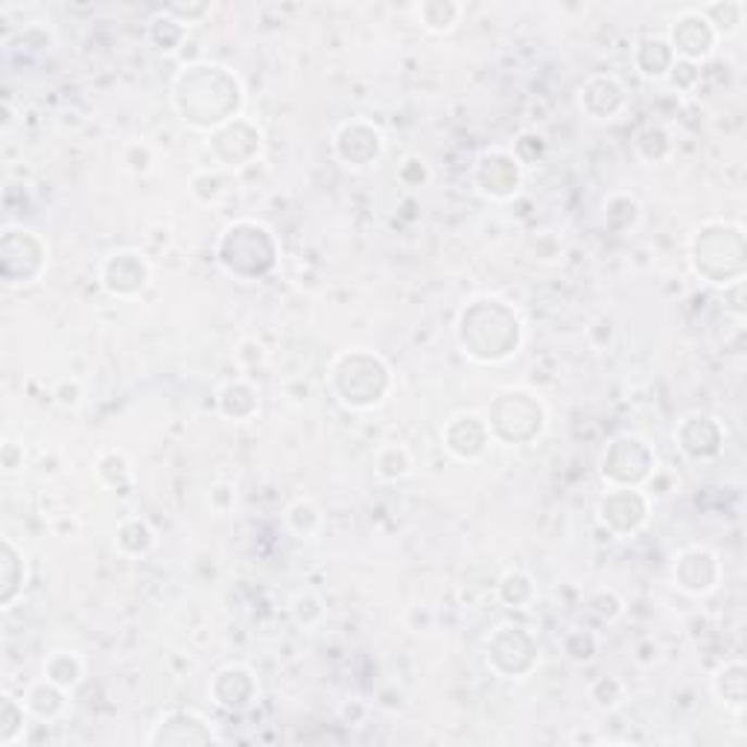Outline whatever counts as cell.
Masks as SVG:
<instances>
[{
	"instance_id": "cell-1",
	"label": "cell",
	"mask_w": 747,
	"mask_h": 747,
	"mask_svg": "<svg viewBox=\"0 0 747 747\" xmlns=\"http://www.w3.org/2000/svg\"><path fill=\"white\" fill-rule=\"evenodd\" d=\"M170 102L187 129L211 135L234 117H240L246 105V85L228 65L196 59L176 71L170 83Z\"/></svg>"
},
{
	"instance_id": "cell-2",
	"label": "cell",
	"mask_w": 747,
	"mask_h": 747,
	"mask_svg": "<svg viewBox=\"0 0 747 747\" xmlns=\"http://www.w3.org/2000/svg\"><path fill=\"white\" fill-rule=\"evenodd\" d=\"M456 345L462 357H468L476 365H502L511 362L516 353L523 351L526 341V324L499 296H476L464 301V307L456 315Z\"/></svg>"
},
{
	"instance_id": "cell-3",
	"label": "cell",
	"mask_w": 747,
	"mask_h": 747,
	"mask_svg": "<svg viewBox=\"0 0 747 747\" xmlns=\"http://www.w3.org/2000/svg\"><path fill=\"white\" fill-rule=\"evenodd\" d=\"M395 388V371L371 348L339 351L327 365V391L348 412L379 409Z\"/></svg>"
},
{
	"instance_id": "cell-4",
	"label": "cell",
	"mask_w": 747,
	"mask_h": 747,
	"mask_svg": "<svg viewBox=\"0 0 747 747\" xmlns=\"http://www.w3.org/2000/svg\"><path fill=\"white\" fill-rule=\"evenodd\" d=\"M686 254L693 275L704 284L719 289L736 284L747 275L745 225L733 220H704L689 234Z\"/></svg>"
},
{
	"instance_id": "cell-5",
	"label": "cell",
	"mask_w": 747,
	"mask_h": 747,
	"mask_svg": "<svg viewBox=\"0 0 747 747\" xmlns=\"http://www.w3.org/2000/svg\"><path fill=\"white\" fill-rule=\"evenodd\" d=\"M216 266L240 284H258L277 269L281 242L266 222L234 220L216 237L213 246Z\"/></svg>"
},
{
	"instance_id": "cell-6",
	"label": "cell",
	"mask_w": 747,
	"mask_h": 747,
	"mask_svg": "<svg viewBox=\"0 0 747 747\" xmlns=\"http://www.w3.org/2000/svg\"><path fill=\"white\" fill-rule=\"evenodd\" d=\"M490 438L502 447H526L544 438L549 429V407L546 400L528 386H506L499 388L497 397L490 400L488 412Z\"/></svg>"
},
{
	"instance_id": "cell-7",
	"label": "cell",
	"mask_w": 747,
	"mask_h": 747,
	"mask_svg": "<svg viewBox=\"0 0 747 747\" xmlns=\"http://www.w3.org/2000/svg\"><path fill=\"white\" fill-rule=\"evenodd\" d=\"M485 663L502 681H526L540 665L537 634L523 622H499L485 637Z\"/></svg>"
},
{
	"instance_id": "cell-8",
	"label": "cell",
	"mask_w": 747,
	"mask_h": 747,
	"mask_svg": "<svg viewBox=\"0 0 747 747\" xmlns=\"http://www.w3.org/2000/svg\"><path fill=\"white\" fill-rule=\"evenodd\" d=\"M660 468L655 444L637 433H622L610 438L599 456V476L608 488H643L651 473Z\"/></svg>"
},
{
	"instance_id": "cell-9",
	"label": "cell",
	"mask_w": 747,
	"mask_h": 747,
	"mask_svg": "<svg viewBox=\"0 0 747 747\" xmlns=\"http://www.w3.org/2000/svg\"><path fill=\"white\" fill-rule=\"evenodd\" d=\"M473 190L488 202H511L523 190L526 166L516 161L511 147L482 149L471 166Z\"/></svg>"
},
{
	"instance_id": "cell-10",
	"label": "cell",
	"mask_w": 747,
	"mask_h": 747,
	"mask_svg": "<svg viewBox=\"0 0 747 747\" xmlns=\"http://www.w3.org/2000/svg\"><path fill=\"white\" fill-rule=\"evenodd\" d=\"M263 147H266V135L246 114L234 117L232 123H225L211 135H204V149L211 152L213 166H220L225 173L258 164V158L263 155Z\"/></svg>"
},
{
	"instance_id": "cell-11",
	"label": "cell",
	"mask_w": 747,
	"mask_h": 747,
	"mask_svg": "<svg viewBox=\"0 0 747 747\" xmlns=\"http://www.w3.org/2000/svg\"><path fill=\"white\" fill-rule=\"evenodd\" d=\"M386 135L369 117L341 121L333 129L331 138V152L336 158V164L351 170V173H362V170L377 166L383 161V155H386Z\"/></svg>"
},
{
	"instance_id": "cell-12",
	"label": "cell",
	"mask_w": 747,
	"mask_h": 747,
	"mask_svg": "<svg viewBox=\"0 0 747 747\" xmlns=\"http://www.w3.org/2000/svg\"><path fill=\"white\" fill-rule=\"evenodd\" d=\"M97 284L105 296L135 301L152 286V263L138 249H111L97 266Z\"/></svg>"
},
{
	"instance_id": "cell-13",
	"label": "cell",
	"mask_w": 747,
	"mask_h": 747,
	"mask_svg": "<svg viewBox=\"0 0 747 747\" xmlns=\"http://www.w3.org/2000/svg\"><path fill=\"white\" fill-rule=\"evenodd\" d=\"M651 508L655 502L646 497L643 488H608L596 502V523L610 537L627 540L648 526Z\"/></svg>"
},
{
	"instance_id": "cell-14",
	"label": "cell",
	"mask_w": 747,
	"mask_h": 747,
	"mask_svg": "<svg viewBox=\"0 0 747 747\" xmlns=\"http://www.w3.org/2000/svg\"><path fill=\"white\" fill-rule=\"evenodd\" d=\"M724 582V561L704 544L683 546L672 561V587L689 599H707Z\"/></svg>"
},
{
	"instance_id": "cell-15",
	"label": "cell",
	"mask_w": 747,
	"mask_h": 747,
	"mask_svg": "<svg viewBox=\"0 0 747 747\" xmlns=\"http://www.w3.org/2000/svg\"><path fill=\"white\" fill-rule=\"evenodd\" d=\"M222 736L216 724L199 710L187 707H173L164 710L149 727L144 745L147 747H187V745H222Z\"/></svg>"
},
{
	"instance_id": "cell-16",
	"label": "cell",
	"mask_w": 747,
	"mask_h": 747,
	"mask_svg": "<svg viewBox=\"0 0 747 747\" xmlns=\"http://www.w3.org/2000/svg\"><path fill=\"white\" fill-rule=\"evenodd\" d=\"M24 263V286L38 284L50 266V242L33 228L24 225H7L0 232V269L3 275Z\"/></svg>"
},
{
	"instance_id": "cell-17",
	"label": "cell",
	"mask_w": 747,
	"mask_h": 747,
	"mask_svg": "<svg viewBox=\"0 0 747 747\" xmlns=\"http://www.w3.org/2000/svg\"><path fill=\"white\" fill-rule=\"evenodd\" d=\"M665 41L672 47L674 59L693 62V65H707L712 55L719 53L721 38L710 27V21L704 18L698 10H683L669 21L665 29Z\"/></svg>"
},
{
	"instance_id": "cell-18",
	"label": "cell",
	"mask_w": 747,
	"mask_h": 747,
	"mask_svg": "<svg viewBox=\"0 0 747 747\" xmlns=\"http://www.w3.org/2000/svg\"><path fill=\"white\" fill-rule=\"evenodd\" d=\"M672 438L689 462H715L727 444V426L710 412H689L674 424Z\"/></svg>"
},
{
	"instance_id": "cell-19",
	"label": "cell",
	"mask_w": 747,
	"mask_h": 747,
	"mask_svg": "<svg viewBox=\"0 0 747 747\" xmlns=\"http://www.w3.org/2000/svg\"><path fill=\"white\" fill-rule=\"evenodd\" d=\"M208 698L216 710L225 712H249L260 701V677L254 669L242 663L222 665L211 677Z\"/></svg>"
},
{
	"instance_id": "cell-20",
	"label": "cell",
	"mask_w": 747,
	"mask_h": 747,
	"mask_svg": "<svg viewBox=\"0 0 747 747\" xmlns=\"http://www.w3.org/2000/svg\"><path fill=\"white\" fill-rule=\"evenodd\" d=\"M441 444L456 462L473 464L485 459L494 438H490L485 415H480V412H456L450 421H444Z\"/></svg>"
},
{
	"instance_id": "cell-21",
	"label": "cell",
	"mask_w": 747,
	"mask_h": 747,
	"mask_svg": "<svg viewBox=\"0 0 747 747\" xmlns=\"http://www.w3.org/2000/svg\"><path fill=\"white\" fill-rule=\"evenodd\" d=\"M575 105L593 123L617 121L627 109V85L617 74H593L578 85Z\"/></svg>"
},
{
	"instance_id": "cell-22",
	"label": "cell",
	"mask_w": 747,
	"mask_h": 747,
	"mask_svg": "<svg viewBox=\"0 0 747 747\" xmlns=\"http://www.w3.org/2000/svg\"><path fill=\"white\" fill-rule=\"evenodd\" d=\"M216 412L225 421L246 424V421H251L260 412V388L246 374L225 379L216 388Z\"/></svg>"
},
{
	"instance_id": "cell-23",
	"label": "cell",
	"mask_w": 747,
	"mask_h": 747,
	"mask_svg": "<svg viewBox=\"0 0 747 747\" xmlns=\"http://www.w3.org/2000/svg\"><path fill=\"white\" fill-rule=\"evenodd\" d=\"M712 698L724 707L727 712H733L736 719H742V712L747 707V665L742 657H733V660H724V663L712 672L710 677Z\"/></svg>"
},
{
	"instance_id": "cell-24",
	"label": "cell",
	"mask_w": 747,
	"mask_h": 747,
	"mask_svg": "<svg viewBox=\"0 0 747 747\" xmlns=\"http://www.w3.org/2000/svg\"><path fill=\"white\" fill-rule=\"evenodd\" d=\"M29 582L27 555L21 552L12 537L0 540V608L10 610L24 596Z\"/></svg>"
},
{
	"instance_id": "cell-25",
	"label": "cell",
	"mask_w": 747,
	"mask_h": 747,
	"mask_svg": "<svg viewBox=\"0 0 747 747\" xmlns=\"http://www.w3.org/2000/svg\"><path fill=\"white\" fill-rule=\"evenodd\" d=\"M21 701L27 707L29 719L41 721V724H53L67 712V704H71V693H65L62 686H55L53 681L47 677H38L24 689Z\"/></svg>"
},
{
	"instance_id": "cell-26",
	"label": "cell",
	"mask_w": 747,
	"mask_h": 747,
	"mask_svg": "<svg viewBox=\"0 0 747 747\" xmlns=\"http://www.w3.org/2000/svg\"><path fill=\"white\" fill-rule=\"evenodd\" d=\"M674 62L677 59H674L672 47H669V41L663 36L639 38L637 47L631 50V65L648 83H665V76H669Z\"/></svg>"
},
{
	"instance_id": "cell-27",
	"label": "cell",
	"mask_w": 747,
	"mask_h": 747,
	"mask_svg": "<svg viewBox=\"0 0 747 747\" xmlns=\"http://www.w3.org/2000/svg\"><path fill=\"white\" fill-rule=\"evenodd\" d=\"M85 674H88V663L76 648H55L41 663V677L62 686L65 693H76L83 686Z\"/></svg>"
},
{
	"instance_id": "cell-28",
	"label": "cell",
	"mask_w": 747,
	"mask_h": 747,
	"mask_svg": "<svg viewBox=\"0 0 747 747\" xmlns=\"http://www.w3.org/2000/svg\"><path fill=\"white\" fill-rule=\"evenodd\" d=\"M158 535L152 523L147 516H123L117 528H114V549L123 555V558H144L155 549Z\"/></svg>"
},
{
	"instance_id": "cell-29",
	"label": "cell",
	"mask_w": 747,
	"mask_h": 747,
	"mask_svg": "<svg viewBox=\"0 0 747 747\" xmlns=\"http://www.w3.org/2000/svg\"><path fill=\"white\" fill-rule=\"evenodd\" d=\"M497 599L508 610H528L537 601L535 575L523 567H508L497 578Z\"/></svg>"
},
{
	"instance_id": "cell-30",
	"label": "cell",
	"mask_w": 747,
	"mask_h": 747,
	"mask_svg": "<svg viewBox=\"0 0 747 747\" xmlns=\"http://www.w3.org/2000/svg\"><path fill=\"white\" fill-rule=\"evenodd\" d=\"M147 38L158 53L182 55V50H185L187 41H190V27H185L176 15H170L166 10H158L155 15L147 21Z\"/></svg>"
},
{
	"instance_id": "cell-31",
	"label": "cell",
	"mask_w": 747,
	"mask_h": 747,
	"mask_svg": "<svg viewBox=\"0 0 747 747\" xmlns=\"http://www.w3.org/2000/svg\"><path fill=\"white\" fill-rule=\"evenodd\" d=\"M412 12L429 36H450L464 18V7L456 0H421Z\"/></svg>"
},
{
	"instance_id": "cell-32",
	"label": "cell",
	"mask_w": 747,
	"mask_h": 747,
	"mask_svg": "<svg viewBox=\"0 0 747 747\" xmlns=\"http://www.w3.org/2000/svg\"><path fill=\"white\" fill-rule=\"evenodd\" d=\"M97 480L121 497H132L135 490V464L123 450H105L97 456Z\"/></svg>"
},
{
	"instance_id": "cell-33",
	"label": "cell",
	"mask_w": 747,
	"mask_h": 747,
	"mask_svg": "<svg viewBox=\"0 0 747 747\" xmlns=\"http://www.w3.org/2000/svg\"><path fill=\"white\" fill-rule=\"evenodd\" d=\"M601 220L608 225L610 232L617 234H631L637 232L643 225V204H639L637 196L625 194V190H617L610 194L601 204Z\"/></svg>"
},
{
	"instance_id": "cell-34",
	"label": "cell",
	"mask_w": 747,
	"mask_h": 747,
	"mask_svg": "<svg viewBox=\"0 0 747 747\" xmlns=\"http://www.w3.org/2000/svg\"><path fill=\"white\" fill-rule=\"evenodd\" d=\"M284 526L298 537V540H315L324 528V511L319 502L310 497H296L284 508Z\"/></svg>"
},
{
	"instance_id": "cell-35",
	"label": "cell",
	"mask_w": 747,
	"mask_h": 747,
	"mask_svg": "<svg viewBox=\"0 0 747 747\" xmlns=\"http://www.w3.org/2000/svg\"><path fill=\"white\" fill-rule=\"evenodd\" d=\"M374 473L377 480L383 482H403L415 473V456L409 450L407 444H383L377 452H374Z\"/></svg>"
},
{
	"instance_id": "cell-36",
	"label": "cell",
	"mask_w": 747,
	"mask_h": 747,
	"mask_svg": "<svg viewBox=\"0 0 747 747\" xmlns=\"http://www.w3.org/2000/svg\"><path fill=\"white\" fill-rule=\"evenodd\" d=\"M187 190L199 204H220L228 190H232V173H225L220 166H202L196 170L190 182H187Z\"/></svg>"
},
{
	"instance_id": "cell-37",
	"label": "cell",
	"mask_w": 747,
	"mask_h": 747,
	"mask_svg": "<svg viewBox=\"0 0 747 747\" xmlns=\"http://www.w3.org/2000/svg\"><path fill=\"white\" fill-rule=\"evenodd\" d=\"M698 12L710 21V27L715 29V36L724 41V38H733L742 33L747 7L742 0H724V3H704V7H698Z\"/></svg>"
},
{
	"instance_id": "cell-38",
	"label": "cell",
	"mask_w": 747,
	"mask_h": 747,
	"mask_svg": "<svg viewBox=\"0 0 747 747\" xmlns=\"http://www.w3.org/2000/svg\"><path fill=\"white\" fill-rule=\"evenodd\" d=\"M634 152H637L646 164H665L674 152L672 132L665 129L663 123H648L637 132L634 138Z\"/></svg>"
},
{
	"instance_id": "cell-39",
	"label": "cell",
	"mask_w": 747,
	"mask_h": 747,
	"mask_svg": "<svg viewBox=\"0 0 747 747\" xmlns=\"http://www.w3.org/2000/svg\"><path fill=\"white\" fill-rule=\"evenodd\" d=\"M29 712L21 698H12L10 693L0 695V747H15L27 736Z\"/></svg>"
},
{
	"instance_id": "cell-40",
	"label": "cell",
	"mask_w": 747,
	"mask_h": 747,
	"mask_svg": "<svg viewBox=\"0 0 747 747\" xmlns=\"http://www.w3.org/2000/svg\"><path fill=\"white\" fill-rule=\"evenodd\" d=\"M584 613L593 625H617L625 617V599L613 587H599L584 601Z\"/></svg>"
},
{
	"instance_id": "cell-41",
	"label": "cell",
	"mask_w": 747,
	"mask_h": 747,
	"mask_svg": "<svg viewBox=\"0 0 747 747\" xmlns=\"http://www.w3.org/2000/svg\"><path fill=\"white\" fill-rule=\"evenodd\" d=\"M289 617H292V622H296L298 627L315 631V627L324 625L327 608H324V599L319 593L304 587V590L292 593V599H289Z\"/></svg>"
},
{
	"instance_id": "cell-42",
	"label": "cell",
	"mask_w": 747,
	"mask_h": 747,
	"mask_svg": "<svg viewBox=\"0 0 747 747\" xmlns=\"http://www.w3.org/2000/svg\"><path fill=\"white\" fill-rule=\"evenodd\" d=\"M7 41H12V45H24L21 47V53H24V59H41V55H47L50 50L55 47V33L50 27H47L45 21H33V24H24V29H18L15 36H10ZM18 53V50H12V55Z\"/></svg>"
},
{
	"instance_id": "cell-43",
	"label": "cell",
	"mask_w": 747,
	"mask_h": 747,
	"mask_svg": "<svg viewBox=\"0 0 747 747\" xmlns=\"http://www.w3.org/2000/svg\"><path fill=\"white\" fill-rule=\"evenodd\" d=\"M587 695H590L593 707L599 712H617L627 701V686L617 674H605V677H596L590 683Z\"/></svg>"
},
{
	"instance_id": "cell-44",
	"label": "cell",
	"mask_w": 747,
	"mask_h": 747,
	"mask_svg": "<svg viewBox=\"0 0 747 747\" xmlns=\"http://www.w3.org/2000/svg\"><path fill=\"white\" fill-rule=\"evenodd\" d=\"M563 655H567V660L570 663H578V665H587L596 660V655H599V634L596 631H590V627H572L570 634L563 637Z\"/></svg>"
},
{
	"instance_id": "cell-45",
	"label": "cell",
	"mask_w": 747,
	"mask_h": 747,
	"mask_svg": "<svg viewBox=\"0 0 747 747\" xmlns=\"http://www.w3.org/2000/svg\"><path fill=\"white\" fill-rule=\"evenodd\" d=\"M511 152H514L516 161L528 170V166H535L537 161H544L546 152H549V140H546L544 132L526 129L516 135L514 144H511Z\"/></svg>"
},
{
	"instance_id": "cell-46",
	"label": "cell",
	"mask_w": 747,
	"mask_h": 747,
	"mask_svg": "<svg viewBox=\"0 0 747 747\" xmlns=\"http://www.w3.org/2000/svg\"><path fill=\"white\" fill-rule=\"evenodd\" d=\"M155 149L149 147L147 140H132V144H126V149H123V164H126V170H129L132 176H147V173H152L155 170Z\"/></svg>"
},
{
	"instance_id": "cell-47",
	"label": "cell",
	"mask_w": 747,
	"mask_h": 747,
	"mask_svg": "<svg viewBox=\"0 0 747 747\" xmlns=\"http://www.w3.org/2000/svg\"><path fill=\"white\" fill-rule=\"evenodd\" d=\"M677 488H681L677 473H674L672 468H663V464H660V468L648 476L646 485H643V490H646V497L651 499V502H663V499L672 497Z\"/></svg>"
},
{
	"instance_id": "cell-48",
	"label": "cell",
	"mask_w": 747,
	"mask_h": 747,
	"mask_svg": "<svg viewBox=\"0 0 747 747\" xmlns=\"http://www.w3.org/2000/svg\"><path fill=\"white\" fill-rule=\"evenodd\" d=\"M429 178H433V170L421 155H407L403 164L397 166V182L403 187H412V190L429 185Z\"/></svg>"
},
{
	"instance_id": "cell-49",
	"label": "cell",
	"mask_w": 747,
	"mask_h": 747,
	"mask_svg": "<svg viewBox=\"0 0 747 747\" xmlns=\"http://www.w3.org/2000/svg\"><path fill=\"white\" fill-rule=\"evenodd\" d=\"M665 83L672 85L674 91L681 94H693L698 85H701V65H693V62H683V59H677L672 65V71H669V76H665Z\"/></svg>"
},
{
	"instance_id": "cell-50",
	"label": "cell",
	"mask_w": 747,
	"mask_h": 747,
	"mask_svg": "<svg viewBox=\"0 0 747 747\" xmlns=\"http://www.w3.org/2000/svg\"><path fill=\"white\" fill-rule=\"evenodd\" d=\"M724 292V313L733 319L736 324H745L747 319V277L736 281L721 289Z\"/></svg>"
},
{
	"instance_id": "cell-51",
	"label": "cell",
	"mask_w": 747,
	"mask_h": 747,
	"mask_svg": "<svg viewBox=\"0 0 747 747\" xmlns=\"http://www.w3.org/2000/svg\"><path fill=\"white\" fill-rule=\"evenodd\" d=\"M208 508L216 516L234 514V508H237V485H232V482H216V485H211L208 488Z\"/></svg>"
},
{
	"instance_id": "cell-52",
	"label": "cell",
	"mask_w": 747,
	"mask_h": 747,
	"mask_svg": "<svg viewBox=\"0 0 747 747\" xmlns=\"http://www.w3.org/2000/svg\"><path fill=\"white\" fill-rule=\"evenodd\" d=\"M53 400H55V407L65 409V412H74V409L83 407V400H85L83 379H76V377L62 379V383L53 388Z\"/></svg>"
},
{
	"instance_id": "cell-53",
	"label": "cell",
	"mask_w": 747,
	"mask_h": 747,
	"mask_svg": "<svg viewBox=\"0 0 747 747\" xmlns=\"http://www.w3.org/2000/svg\"><path fill=\"white\" fill-rule=\"evenodd\" d=\"M170 15H176L185 27H196V24H202L208 15L213 12V3H173V7H164Z\"/></svg>"
},
{
	"instance_id": "cell-54",
	"label": "cell",
	"mask_w": 747,
	"mask_h": 747,
	"mask_svg": "<svg viewBox=\"0 0 747 747\" xmlns=\"http://www.w3.org/2000/svg\"><path fill=\"white\" fill-rule=\"evenodd\" d=\"M24 459H27L24 444L7 438V441H3V447H0V464H3V471L18 473L21 468H24Z\"/></svg>"
},
{
	"instance_id": "cell-55",
	"label": "cell",
	"mask_w": 747,
	"mask_h": 747,
	"mask_svg": "<svg viewBox=\"0 0 747 747\" xmlns=\"http://www.w3.org/2000/svg\"><path fill=\"white\" fill-rule=\"evenodd\" d=\"M339 719L345 721L348 727H362L365 719H369V707H365L360 698H348V701H341Z\"/></svg>"
},
{
	"instance_id": "cell-56",
	"label": "cell",
	"mask_w": 747,
	"mask_h": 747,
	"mask_svg": "<svg viewBox=\"0 0 747 747\" xmlns=\"http://www.w3.org/2000/svg\"><path fill=\"white\" fill-rule=\"evenodd\" d=\"M0 109H3V123H0V132L7 135V132H10L12 126H15V117H18V111H15V105H12L10 100H3V105H0Z\"/></svg>"
}]
</instances>
